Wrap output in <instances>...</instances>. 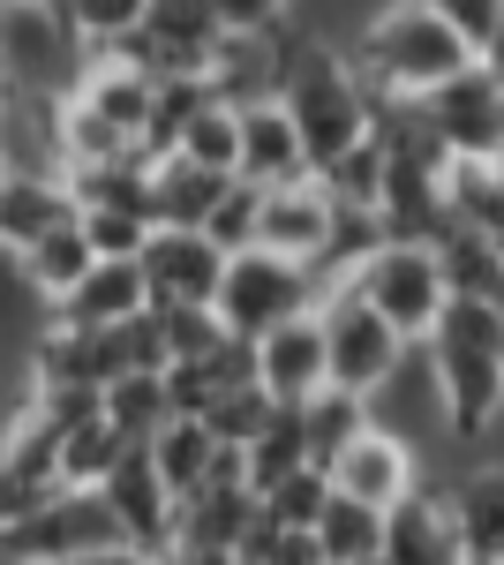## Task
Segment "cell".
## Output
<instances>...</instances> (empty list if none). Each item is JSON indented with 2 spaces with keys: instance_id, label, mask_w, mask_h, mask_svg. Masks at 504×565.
I'll return each instance as SVG.
<instances>
[{
  "instance_id": "obj_40",
  "label": "cell",
  "mask_w": 504,
  "mask_h": 565,
  "mask_svg": "<svg viewBox=\"0 0 504 565\" xmlns=\"http://www.w3.org/2000/svg\"><path fill=\"white\" fill-rule=\"evenodd\" d=\"M294 8L301 0H218V15H226L234 39H271V31H287Z\"/></svg>"
},
{
  "instance_id": "obj_42",
  "label": "cell",
  "mask_w": 504,
  "mask_h": 565,
  "mask_svg": "<svg viewBox=\"0 0 504 565\" xmlns=\"http://www.w3.org/2000/svg\"><path fill=\"white\" fill-rule=\"evenodd\" d=\"M482 68H490V76H497V84H504V31H497V39H490V45H482Z\"/></svg>"
},
{
  "instance_id": "obj_2",
  "label": "cell",
  "mask_w": 504,
  "mask_h": 565,
  "mask_svg": "<svg viewBox=\"0 0 504 565\" xmlns=\"http://www.w3.org/2000/svg\"><path fill=\"white\" fill-rule=\"evenodd\" d=\"M354 68H362L369 98H437L444 84H460L467 68H474V45L429 0H407V8H392L384 23L362 31Z\"/></svg>"
},
{
  "instance_id": "obj_10",
  "label": "cell",
  "mask_w": 504,
  "mask_h": 565,
  "mask_svg": "<svg viewBox=\"0 0 504 565\" xmlns=\"http://www.w3.org/2000/svg\"><path fill=\"white\" fill-rule=\"evenodd\" d=\"M226 249L211 234H181V226H159L151 249H143V279H151V309H211L218 287H226Z\"/></svg>"
},
{
  "instance_id": "obj_36",
  "label": "cell",
  "mask_w": 504,
  "mask_h": 565,
  "mask_svg": "<svg viewBox=\"0 0 504 565\" xmlns=\"http://www.w3.org/2000/svg\"><path fill=\"white\" fill-rule=\"evenodd\" d=\"M256 218H264V189H249V181H234V196L211 212V242L226 249V257H242V249H256Z\"/></svg>"
},
{
  "instance_id": "obj_45",
  "label": "cell",
  "mask_w": 504,
  "mask_h": 565,
  "mask_svg": "<svg viewBox=\"0 0 504 565\" xmlns=\"http://www.w3.org/2000/svg\"><path fill=\"white\" fill-rule=\"evenodd\" d=\"M8 8H39V0H8Z\"/></svg>"
},
{
  "instance_id": "obj_9",
  "label": "cell",
  "mask_w": 504,
  "mask_h": 565,
  "mask_svg": "<svg viewBox=\"0 0 504 565\" xmlns=\"http://www.w3.org/2000/svg\"><path fill=\"white\" fill-rule=\"evenodd\" d=\"M0 167L15 181H68V98L8 90L0 98Z\"/></svg>"
},
{
  "instance_id": "obj_31",
  "label": "cell",
  "mask_w": 504,
  "mask_h": 565,
  "mask_svg": "<svg viewBox=\"0 0 504 565\" xmlns=\"http://www.w3.org/2000/svg\"><path fill=\"white\" fill-rule=\"evenodd\" d=\"M173 159H196V167H211V174H242V114L211 98L204 114L189 121V136H181Z\"/></svg>"
},
{
  "instance_id": "obj_15",
  "label": "cell",
  "mask_w": 504,
  "mask_h": 565,
  "mask_svg": "<svg viewBox=\"0 0 504 565\" xmlns=\"http://www.w3.org/2000/svg\"><path fill=\"white\" fill-rule=\"evenodd\" d=\"M106 505L121 513V527H128L136 551H151V558H167V551H173V535H181V498L167 490L159 460H151V445H136L121 468L106 476Z\"/></svg>"
},
{
  "instance_id": "obj_19",
  "label": "cell",
  "mask_w": 504,
  "mask_h": 565,
  "mask_svg": "<svg viewBox=\"0 0 504 565\" xmlns=\"http://www.w3.org/2000/svg\"><path fill=\"white\" fill-rule=\"evenodd\" d=\"M242 174H211L196 159H151V226H181V234H204L211 212L234 196Z\"/></svg>"
},
{
  "instance_id": "obj_13",
  "label": "cell",
  "mask_w": 504,
  "mask_h": 565,
  "mask_svg": "<svg viewBox=\"0 0 504 565\" xmlns=\"http://www.w3.org/2000/svg\"><path fill=\"white\" fill-rule=\"evenodd\" d=\"M339 234V204L324 181H294V189H264V218H256V249H271V257L287 264H324Z\"/></svg>"
},
{
  "instance_id": "obj_17",
  "label": "cell",
  "mask_w": 504,
  "mask_h": 565,
  "mask_svg": "<svg viewBox=\"0 0 504 565\" xmlns=\"http://www.w3.org/2000/svg\"><path fill=\"white\" fill-rule=\"evenodd\" d=\"M242 181H249V189H294V181H317V159H309V143H301L287 98L242 114Z\"/></svg>"
},
{
  "instance_id": "obj_18",
  "label": "cell",
  "mask_w": 504,
  "mask_h": 565,
  "mask_svg": "<svg viewBox=\"0 0 504 565\" xmlns=\"http://www.w3.org/2000/svg\"><path fill=\"white\" fill-rule=\"evenodd\" d=\"M76 106H90L128 143H143L151 136V114H159V76L136 68V61H90V76L76 84Z\"/></svg>"
},
{
  "instance_id": "obj_4",
  "label": "cell",
  "mask_w": 504,
  "mask_h": 565,
  "mask_svg": "<svg viewBox=\"0 0 504 565\" xmlns=\"http://www.w3.org/2000/svg\"><path fill=\"white\" fill-rule=\"evenodd\" d=\"M346 287L377 309V317L399 332V340H407V348H429V340H437V324L452 317L444 264H437V249H421V242H384V249L362 264Z\"/></svg>"
},
{
  "instance_id": "obj_48",
  "label": "cell",
  "mask_w": 504,
  "mask_h": 565,
  "mask_svg": "<svg viewBox=\"0 0 504 565\" xmlns=\"http://www.w3.org/2000/svg\"><path fill=\"white\" fill-rule=\"evenodd\" d=\"M0 189H8V167H0Z\"/></svg>"
},
{
  "instance_id": "obj_26",
  "label": "cell",
  "mask_w": 504,
  "mask_h": 565,
  "mask_svg": "<svg viewBox=\"0 0 504 565\" xmlns=\"http://www.w3.org/2000/svg\"><path fill=\"white\" fill-rule=\"evenodd\" d=\"M23 271H31V287H39L53 309L68 302L90 271H98V249L84 242V218H76V226H61V234H45L39 249H23Z\"/></svg>"
},
{
  "instance_id": "obj_50",
  "label": "cell",
  "mask_w": 504,
  "mask_h": 565,
  "mask_svg": "<svg viewBox=\"0 0 504 565\" xmlns=\"http://www.w3.org/2000/svg\"><path fill=\"white\" fill-rule=\"evenodd\" d=\"M0 8H8V0H0Z\"/></svg>"
},
{
  "instance_id": "obj_29",
  "label": "cell",
  "mask_w": 504,
  "mask_h": 565,
  "mask_svg": "<svg viewBox=\"0 0 504 565\" xmlns=\"http://www.w3.org/2000/svg\"><path fill=\"white\" fill-rule=\"evenodd\" d=\"M106 423H114L128 445H159V430L181 423L167 377H121V385H106Z\"/></svg>"
},
{
  "instance_id": "obj_33",
  "label": "cell",
  "mask_w": 504,
  "mask_h": 565,
  "mask_svg": "<svg viewBox=\"0 0 504 565\" xmlns=\"http://www.w3.org/2000/svg\"><path fill=\"white\" fill-rule=\"evenodd\" d=\"M204 423H211V437H218V445H234V452H249L256 437H264L271 423H279V399H271L264 385H242V392H226V399L211 407Z\"/></svg>"
},
{
  "instance_id": "obj_37",
  "label": "cell",
  "mask_w": 504,
  "mask_h": 565,
  "mask_svg": "<svg viewBox=\"0 0 504 565\" xmlns=\"http://www.w3.org/2000/svg\"><path fill=\"white\" fill-rule=\"evenodd\" d=\"M324 505H332V476H324V468H309V476H294L287 490L264 498V513H271L279 527H317V521H324Z\"/></svg>"
},
{
  "instance_id": "obj_23",
  "label": "cell",
  "mask_w": 504,
  "mask_h": 565,
  "mask_svg": "<svg viewBox=\"0 0 504 565\" xmlns=\"http://www.w3.org/2000/svg\"><path fill=\"white\" fill-rule=\"evenodd\" d=\"M151 460H159V476H167V490L189 505L196 490H204L211 476H218V460H226V445L211 437L204 415H181V423H167L159 430V445H151Z\"/></svg>"
},
{
  "instance_id": "obj_49",
  "label": "cell",
  "mask_w": 504,
  "mask_h": 565,
  "mask_svg": "<svg viewBox=\"0 0 504 565\" xmlns=\"http://www.w3.org/2000/svg\"><path fill=\"white\" fill-rule=\"evenodd\" d=\"M497 181H504V159H497Z\"/></svg>"
},
{
  "instance_id": "obj_34",
  "label": "cell",
  "mask_w": 504,
  "mask_h": 565,
  "mask_svg": "<svg viewBox=\"0 0 504 565\" xmlns=\"http://www.w3.org/2000/svg\"><path fill=\"white\" fill-rule=\"evenodd\" d=\"M151 218L136 212H84V242L98 249V264H143V249H151Z\"/></svg>"
},
{
  "instance_id": "obj_46",
  "label": "cell",
  "mask_w": 504,
  "mask_h": 565,
  "mask_svg": "<svg viewBox=\"0 0 504 565\" xmlns=\"http://www.w3.org/2000/svg\"><path fill=\"white\" fill-rule=\"evenodd\" d=\"M0 98H8V68H0Z\"/></svg>"
},
{
  "instance_id": "obj_7",
  "label": "cell",
  "mask_w": 504,
  "mask_h": 565,
  "mask_svg": "<svg viewBox=\"0 0 504 565\" xmlns=\"http://www.w3.org/2000/svg\"><path fill=\"white\" fill-rule=\"evenodd\" d=\"M0 543H8L15 558H31V565H68V558H90V551L128 543V527H121V513L106 505V490H53L39 513H23Z\"/></svg>"
},
{
  "instance_id": "obj_16",
  "label": "cell",
  "mask_w": 504,
  "mask_h": 565,
  "mask_svg": "<svg viewBox=\"0 0 504 565\" xmlns=\"http://www.w3.org/2000/svg\"><path fill=\"white\" fill-rule=\"evenodd\" d=\"M377 565H467V535L452 521V482H421L399 513H384Z\"/></svg>"
},
{
  "instance_id": "obj_6",
  "label": "cell",
  "mask_w": 504,
  "mask_h": 565,
  "mask_svg": "<svg viewBox=\"0 0 504 565\" xmlns=\"http://www.w3.org/2000/svg\"><path fill=\"white\" fill-rule=\"evenodd\" d=\"M0 68H8V90L76 98V84L90 76V45H84V31L61 15V0L0 8Z\"/></svg>"
},
{
  "instance_id": "obj_43",
  "label": "cell",
  "mask_w": 504,
  "mask_h": 565,
  "mask_svg": "<svg viewBox=\"0 0 504 565\" xmlns=\"http://www.w3.org/2000/svg\"><path fill=\"white\" fill-rule=\"evenodd\" d=\"M0 565H31V558H15V551H8V543H0Z\"/></svg>"
},
{
  "instance_id": "obj_35",
  "label": "cell",
  "mask_w": 504,
  "mask_h": 565,
  "mask_svg": "<svg viewBox=\"0 0 504 565\" xmlns=\"http://www.w3.org/2000/svg\"><path fill=\"white\" fill-rule=\"evenodd\" d=\"M61 15L84 31V45H114V39H128V31H143L151 0H61Z\"/></svg>"
},
{
  "instance_id": "obj_44",
  "label": "cell",
  "mask_w": 504,
  "mask_h": 565,
  "mask_svg": "<svg viewBox=\"0 0 504 565\" xmlns=\"http://www.w3.org/2000/svg\"><path fill=\"white\" fill-rule=\"evenodd\" d=\"M490 302H497V317H504V279H497V295H490Z\"/></svg>"
},
{
  "instance_id": "obj_39",
  "label": "cell",
  "mask_w": 504,
  "mask_h": 565,
  "mask_svg": "<svg viewBox=\"0 0 504 565\" xmlns=\"http://www.w3.org/2000/svg\"><path fill=\"white\" fill-rule=\"evenodd\" d=\"M429 8H437V15H444V23L474 45V61H482V45L504 31V0H429Z\"/></svg>"
},
{
  "instance_id": "obj_32",
  "label": "cell",
  "mask_w": 504,
  "mask_h": 565,
  "mask_svg": "<svg viewBox=\"0 0 504 565\" xmlns=\"http://www.w3.org/2000/svg\"><path fill=\"white\" fill-rule=\"evenodd\" d=\"M452 218L504 249V181L497 167H452Z\"/></svg>"
},
{
  "instance_id": "obj_3",
  "label": "cell",
  "mask_w": 504,
  "mask_h": 565,
  "mask_svg": "<svg viewBox=\"0 0 504 565\" xmlns=\"http://www.w3.org/2000/svg\"><path fill=\"white\" fill-rule=\"evenodd\" d=\"M279 98H287V114H294L301 143H309V159H317V174L339 167L354 143H369L377 106H369V84H362L354 53L301 39V53H294V68H287V90H279Z\"/></svg>"
},
{
  "instance_id": "obj_24",
  "label": "cell",
  "mask_w": 504,
  "mask_h": 565,
  "mask_svg": "<svg viewBox=\"0 0 504 565\" xmlns=\"http://www.w3.org/2000/svg\"><path fill=\"white\" fill-rule=\"evenodd\" d=\"M76 212H136L151 218V159H106V167H68Z\"/></svg>"
},
{
  "instance_id": "obj_1",
  "label": "cell",
  "mask_w": 504,
  "mask_h": 565,
  "mask_svg": "<svg viewBox=\"0 0 504 565\" xmlns=\"http://www.w3.org/2000/svg\"><path fill=\"white\" fill-rule=\"evenodd\" d=\"M437 385H444V415L467 452L490 445L504 423V317L497 302H452V317L429 340Z\"/></svg>"
},
{
  "instance_id": "obj_38",
  "label": "cell",
  "mask_w": 504,
  "mask_h": 565,
  "mask_svg": "<svg viewBox=\"0 0 504 565\" xmlns=\"http://www.w3.org/2000/svg\"><path fill=\"white\" fill-rule=\"evenodd\" d=\"M159 324H167V348L173 362H196V354H211L218 340H234L226 324H218V309H151Z\"/></svg>"
},
{
  "instance_id": "obj_28",
  "label": "cell",
  "mask_w": 504,
  "mask_h": 565,
  "mask_svg": "<svg viewBox=\"0 0 504 565\" xmlns=\"http://www.w3.org/2000/svg\"><path fill=\"white\" fill-rule=\"evenodd\" d=\"M301 423H309V460H317L324 476H332V460H339V452H346L362 430H377V423H369V399H354V392H339V385L317 392V399L301 407Z\"/></svg>"
},
{
  "instance_id": "obj_27",
  "label": "cell",
  "mask_w": 504,
  "mask_h": 565,
  "mask_svg": "<svg viewBox=\"0 0 504 565\" xmlns=\"http://www.w3.org/2000/svg\"><path fill=\"white\" fill-rule=\"evenodd\" d=\"M317 551H324V565H377L384 558V513L332 490V505L317 521Z\"/></svg>"
},
{
  "instance_id": "obj_8",
  "label": "cell",
  "mask_w": 504,
  "mask_h": 565,
  "mask_svg": "<svg viewBox=\"0 0 504 565\" xmlns=\"http://www.w3.org/2000/svg\"><path fill=\"white\" fill-rule=\"evenodd\" d=\"M317 317H324V340H332V385L339 392H354V399H369V392L407 362V340L384 324L377 309L362 302L354 287H332L324 302H317Z\"/></svg>"
},
{
  "instance_id": "obj_41",
  "label": "cell",
  "mask_w": 504,
  "mask_h": 565,
  "mask_svg": "<svg viewBox=\"0 0 504 565\" xmlns=\"http://www.w3.org/2000/svg\"><path fill=\"white\" fill-rule=\"evenodd\" d=\"M68 565H159V558L136 551V543H114V551H90V558H68Z\"/></svg>"
},
{
  "instance_id": "obj_14",
  "label": "cell",
  "mask_w": 504,
  "mask_h": 565,
  "mask_svg": "<svg viewBox=\"0 0 504 565\" xmlns=\"http://www.w3.org/2000/svg\"><path fill=\"white\" fill-rule=\"evenodd\" d=\"M256 385L271 392L279 407H309L317 392H332V340H324L317 309L294 317V324H279L271 340H256Z\"/></svg>"
},
{
  "instance_id": "obj_11",
  "label": "cell",
  "mask_w": 504,
  "mask_h": 565,
  "mask_svg": "<svg viewBox=\"0 0 504 565\" xmlns=\"http://www.w3.org/2000/svg\"><path fill=\"white\" fill-rule=\"evenodd\" d=\"M421 482H429L421 452H415V445H399V437H384V430H362L332 460V490H339V498H354V505H377V513H399Z\"/></svg>"
},
{
  "instance_id": "obj_21",
  "label": "cell",
  "mask_w": 504,
  "mask_h": 565,
  "mask_svg": "<svg viewBox=\"0 0 504 565\" xmlns=\"http://www.w3.org/2000/svg\"><path fill=\"white\" fill-rule=\"evenodd\" d=\"M76 196H68V181H15L0 189V249H39L45 234H61V226H76Z\"/></svg>"
},
{
  "instance_id": "obj_25",
  "label": "cell",
  "mask_w": 504,
  "mask_h": 565,
  "mask_svg": "<svg viewBox=\"0 0 504 565\" xmlns=\"http://www.w3.org/2000/svg\"><path fill=\"white\" fill-rule=\"evenodd\" d=\"M437 264H444V287H452V302H490L504 279V249L490 234H474V226H444V242H437Z\"/></svg>"
},
{
  "instance_id": "obj_47",
  "label": "cell",
  "mask_w": 504,
  "mask_h": 565,
  "mask_svg": "<svg viewBox=\"0 0 504 565\" xmlns=\"http://www.w3.org/2000/svg\"><path fill=\"white\" fill-rule=\"evenodd\" d=\"M467 565H497V558H467Z\"/></svg>"
},
{
  "instance_id": "obj_20",
  "label": "cell",
  "mask_w": 504,
  "mask_h": 565,
  "mask_svg": "<svg viewBox=\"0 0 504 565\" xmlns=\"http://www.w3.org/2000/svg\"><path fill=\"white\" fill-rule=\"evenodd\" d=\"M143 309H151V279H143V264H98V271H90L53 317L76 324V332H114V324H136Z\"/></svg>"
},
{
  "instance_id": "obj_30",
  "label": "cell",
  "mask_w": 504,
  "mask_h": 565,
  "mask_svg": "<svg viewBox=\"0 0 504 565\" xmlns=\"http://www.w3.org/2000/svg\"><path fill=\"white\" fill-rule=\"evenodd\" d=\"M128 452H136V445L98 415V423H84V430L61 437V482H68V490H106V476L121 468Z\"/></svg>"
},
{
  "instance_id": "obj_12",
  "label": "cell",
  "mask_w": 504,
  "mask_h": 565,
  "mask_svg": "<svg viewBox=\"0 0 504 565\" xmlns=\"http://www.w3.org/2000/svg\"><path fill=\"white\" fill-rule=\"evenodd\" d=\"M429 114H437V129L452 143V159L460 167H497L504 159V84L474 61L460 84H444L429 98Z\"/></svg>"
},
{
  "instance_id": "obj_22",
  "label": "cell",
  "mask_w": 504,
  "mask_h": 565,
  "mask_svg": "<svg viewBox=\"0 0 504 565\" xmlns=\"http://www.w3.org/2000/svg\"><path fill=\"white\" fill-rule=\"evenodd\" d=\"M452 521L467 535V558H504V460H474L452 482Z\"/></svg>"
},
{
  "instance_id": "obj_51",
  "label": "cell",
  "mask_w": 504,
  "mask_h": 565,
  "mask_svg": "<svg viewBox=\"0 0 504 565\" xmlns=\"http://www.w3.org/2000/svg\"><path fill=\"white\" fill-rule=\"evenodd\" d=\"M497 565H504V558H497Z\"/></svg>"
},
{
  "instance_id": "obj_5",
  "label": "cell",
  "mask_w": 504,
  "mask_h": 565,
  "mask_svg": "<svg viewBox=\"0 0 504 565\" xmlns=\"http://www.w3.org/2000/svg\"><path fill=\"white\" fill-rule=\"evenodd\" d=\"M324 302V279L309 271V264H287L271 257V249H242V257L226 264V287H218V324L234 332V340H271L279 324H294L309 309Z\"/></svg>"
}]
</instances>
